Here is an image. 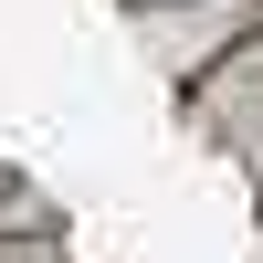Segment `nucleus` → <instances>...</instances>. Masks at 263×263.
I'll return each mask as SVG.
<instances>
[{"label":"nucleus","mask_w":263,"mask_h":263,"mask_svg":"<svg viewBox=\"0 0 263 263\" xmlns=\"http://www.w3.org/2000/svg\"><path fill=\"white\" fill-rule=\"evenodd\" d=\"M200 116H232V126H263V21L232 42L221 63L200 74Z\"/></svg>","instance_id":"f257e3e1"},{"label":"nucleus","mask_w":263,"mask_h":263,"mask_svg":"<svg viewBox=\"0 0 263 263\" xmlns=\"http://www.w3.org/2000/svg\"><path fill=\"white\" fill-rule=\"evenodd\" d=\"M253 179H263V137H253Z\"/></svg>","instance_id":"f03ea898"}]
</instances>
